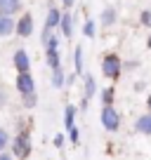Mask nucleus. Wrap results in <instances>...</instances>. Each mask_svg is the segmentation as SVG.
<instances>
[{
	"label": "nucleus",
	"mask_w": 151,
	"mask_h": 160,
	"mask_svg": "<svg viewBox=\"0 0 151 160\" xmlns=\"http://www.w3.org/2000/svg\"><path fill=\"white\" fill-rule=\"evenodd\" d=\"M10 146H12V155L19 158V160H26L31 155V137L26 134V132H19V134L10 141Z\"/></svg>",
	"instance_id": "nucleus-1"
},
{
	"label": "nucleus",
	"mask_w": 151,
	"mask_h": 160,
	"mask_svg": "<svg viewBox=\"0 0 151 160\" xmlns=\"http://www.w3.org/2000/svg\"><path fill=\"white\" fill-rule=\"evenodd\" d=\"M45 59H47V66L52 68H59L61 66V57H59V38L55 33L45 40Z\"/></svg>",
	"instance_id": "nucleus-2"
},
{
	"label": "nucleus",
	"mask_w": 151,
	"mask_h": 160,
	"mask_svg": "<svg viewBox=\"0 0 151 160\" xmlns=\"http://www.w3.org/2000/svg\"><path fill=\"white\" fill-rule=\"evenodd\" d=\"M121 71H123V61H121V57L118 54H106L104 59H102V73L106 75L109 80H116L118 75H121Z\"/></svg>",
	"instance_id": "nucleus-3"
},
{
	"label": "nucleus",
	"mask_w": 151,
	"mask_h": 160,
	"mask_svg": "<svg viewBox=\"0 0 151 160\" xmlns=\"http://www.w3.org/2000/svg\"><path fill=\"white\" fill-rule=\"evenodd\" d=\"M33 28H35V24H33V14H31V12H24V14L14 21V33L19 35V38H31V35H33Z\"/></svg>",
	"instance_id": "nucleus-4"
},
{
	"label": "nucleus",
	"mask_w": 151,
	"mask_h": 160,
	"mask_svg": "<svg viewBox=\"0 0 151 160\" xmlns=\"http://www.w3.org/2000/svg\"><path fill=\"white\" fill-rule=\"evenodd\" d=\"M102 125H104V130H109V132H116L118 127H121V115H118V111L113 108V104L102 108Z\"/></svg>",
	"instance_id": "nucleus-5"
},
{
	"label": "nucleus",
	"mask_w": 151,
	"mask_h": 160,
	"mask_svg": "<svg viewBox=\"0 0 151 160\" xmlns=\"http://www.w3.org/2000/svg\"><path fill=\"white\" fill-rule=\"evenodd\" d=\"M14 87H17V92H19L21 97L35 92V80H33V75H31V71H26V73H17Z\"/></svg>",
	"instance_id": "nucleus-6"
},
{
	"label": "nucleus",
	"mask_w": 151,
	"mask_h": 160,
	"mask_svg": "<svg viewBox=\"0 0 151 160\" xmlns=\"http://www.w3.org/2000/svg\"><path fill=\"white\" fill-rule=\"evenodd\" d=\"M12 64H14L17 73H26V71H31V57H29V52H26L24 47L14 50V54H12Z\"/></svg>",
	"instance_id": "nucleus-7"
},
{
	"label": "nucleus",
	"mask_w": 151,
	"mask_h": 160,
	"mask_svg": "<svg viewBox=\"0 0 151 160\" xmlns=\"http://www.w3.org/2000/svg\"><path fill=\"white\" fill-rule=\"evenodd\" d=\"M21 7H24V0H0V14H19Z\"/></svg>",
	"instance_id": "nucleus-8"
},
{
	"label": "nucleus",
	"mask_w": 151,
	"mask_h": 160,
	"mask_svg": "<svg viewBox=\"0 0 151 160\" xmlns=\"http://www.w3.org/2000/svg\"><path fill=\"white\" fill-rule=\"evenodd\" d=\"M59 31L61 35H64L66 40L73 35V17H71V12H61V19H59Z\"/></svg>",
	"instance_id": "nucleus-9"
},
{
	"label": "nucleus",
	"mask_w": 151,
	"mask_h": 160,
	"mask_svg": "<svg viewBox=\"0 0 151 160\" xmlns=\"http://www.w3.org/2000/svg\"><path fill=\"white\" fill-rule=\"evenodd\" d=\"M14 33V17L0 14V38H10Z\"/></svg>",
	"instance_id": "nucleus-10"
},
{
	"label": "nucleus",
	"mask_w": 151,
	"mask_h": 160,
	"mask_svg": "<svg viewBox=\"0 0 151 160\" xmlns=\"http://www.w3.org/2000/svg\"><path fill=\"white\" fill-rule=\"evenodd\" d=\"M59 19H61V10L50 7V10H47V17H45V28H52V31H55L57 26H59Z\"/></svg>",
	"instance_id": "nucleus-11"
},
{
	"label": "nucleus",
	"mask_w": 151,
	"mask_h": 160,
	"mask_svg": "<svg viewBox=\"0 0 151 160\" xmlns=\"http://www.w3.org/2000/svg\"><path fill=\"white\" fill-rule=\"evenodd\" d=\"M135 130L142 132V134H151V111H149L146 115H142V118H137Z\"/></svg>",
	"instance_id": "nucleus-12"
},
{
	"label": "nucleus",
	"mask_w": 151,
	"mask_h": 160,
	"mask_svg": "<svg viewBox=\"0 0 151 160\" xmlns=\"http://www.w3.org/2000/svg\"><path fill=\"white\" fill-rule=\"evenodd\" d=\"M83 78H85V97H83V99L90 101L92 97H95V92H97V82H95V78H92L90 73H83Z\"/></svg>",
	"instance_id": "nucleus-13"
},
{
	"label": "nucleus",
	"mask_w": 151,
	"mask_h": 160,
	"mask_svg": "<svg viewBox=\"0 0 151 160\" xmlns=\"http://www.w3.org/2000/svg\"><path fill=\"white\" fill-rule=\"evenodd\" d=\"M64 125H66V130L76 127V106H71V104H66V108H64Z\"/></svg>",
	"instance_id": "nucleus-14"
},
{
	"label": "nucleus",
	"mask_w": 151,
	"mask_h": 160,
	"mask_svg": "<svg viewBox=\"0 0 151 160\" xmlns=\"http://www.w3.org/2000/svg\"><path fill=\"white\" fill-rule=\"evenodd\" d=\"M73 66H76V75H83L85 68H83V47L78 45L73 50Z\"/></svg>",
	"instance_id": "nucleus-15"
},
{
	"label": "nucleus",
	"mask_w": 151,
	"mask_h": 160,
	"mask_svg": "<svg viewBox=\"0 0 151 160\" xmlns=\"http://www.w3.org/2000/svg\"><path fill=\"white\" fill-rule=\"evenodd\" d=\"M66 85V80H64V68H52V87H57V90H61V87Z\"/></svg>",
	"instance_id": "nucleus-16"
},
{
	"label": "nucleus",
	"mask_w": 151,
	"mask_h": 160,
	"mask_svg": "<svg viewBox=\"0 0 151 160\" xmlns=\"http://www.w3.org/2000/svg\"><path fill=\"white\" fill-rule=\"evenodd\" d=\"M113 21H116V10H113V7H106V10L102 12V24H104V26H111Z\"/></svg>",
	"instance_id": "nucleus-17"
},
{
	"label": "nucleus",
	"mask_w": 151,
	"mask_h": 160,
	"mask_svg": "<svg viewBox=\"0 0 151 160\" xmlns=\"http://www.w3.org/2000/svg\"><path fill=\"white\" fill-rule=\"evenodd\" d=\"M21 99H24V106H26V108H35V104H38V94H35V92L24 94Z\"/></svg>",
	"instance_id": "nucleus-18"
},
{
	"label": "nucleus",
	"mask_w": 151,
	"mask_h": 160,
	"mask_svg": "<svg viewBox=\"0 0 151 160\" xmlns=\"http://www.w3.org/2000/svg\"><path fill=\"white\" fill-rule=\"evenodd\" d=\"M102 101H104V106L113 104V87H106V90L102 92Z\"/></svg>",
	"instance_id": "nucleus-19"
},
{
	"label": "nucleus",
	"mask_w": 151,
	"mask_h": 160,
	"mask_svg": "<svg viewBox=\"0 0 151 160\" xmlns=\"http://www.w3.org/2000/svg\"><path fill=\"white\" fill-rule=\"evenodd\" d=\"M7 146H10V134H7V130H3V127H0V153H3Z\"/></svg>",
	"instance_id": "nucleus-20"
},
{
	"label": "nucleus",
	"mask_w": 151,
	"mask_h": 160,
	"mask_svg": "<svg viewBox=\"0 0 151 160\" xmlns=\"http://www.w3.org/2000/svg\"><path fill=\"white\" fill-rule=\"evenodd\" d=\"M83 33H85V38H95V21L87 19L85 26H83Z\"/></svg>",
	"instance_id": "nucleus-21"
},
{
	"label": "nucleus",
	"mask_w": 151,
	"mask_h": 160,
	"mask_svg": "<svg viewBox=\"0 0 151 160\" xmlns=\"http://www.w3.org/2000/svg\"><path fill=\"white\" fill-rule=\"evenodd\" d=\"M69 139H71V144H78V141H81V134H78V127L69 130Z\"/></svg>",
	"instance_id": "nucleus-22"
},
{
	"label": "nucleus",
	"mask_w": 151,
	"mask_h": 160,
	"mask_svg": "<svg viewBox=\"0 0 151 160\" xmlns=\"http://www.w3.org/2000/svg\"><path fill=\"white\" fill-rule=\"evenodd\" d=\"M142 24H144V26H151V10H144V12H142Z\"/></svg>",
	"instance_id": "nucleus-23"
},
{
	"label": "nucleus",
	"mask_w": 151,
	"mask_h": 160,
	"mask_svg": "<svg viewBox=\"0 0 151 160\" xmlns=\"http://www.w3.org/2000/svg\"><path fill=\"white\" fill-rule=\"evenodd\" d=\"M55 146H57V148H61V146H64V134H57V137H55Z\"/></svg>",
	"instance_id": "nucleus-24"
},
{
	"label": "nucleus",
	"mask_w": 151,
	"mask_h": 160,
	"mask_svg": "<svg viewBox=\"0 0 151 160\" xmlns=\"http://www.w3.org/2000/svg\"><path fill=\"white\" fill-rule=\"evenodd\" d=\"M61 5H64V7H66V10H71V7H73V5H76V0H61Z\"/></svg>",
	"instance_id": "nucleus-25"
},
{
	"label": "nucleus",
	"mask_w": 151,
	"mask_h": 160,
	"mask_svg": "<svg viewBox=\"0 0 151 160\" xmlns=\"http://www.w3.org/2000/svg\"><path fill=\"white\" fill-rule=\"evenodd\" d=\"M0 160H14V158H12L10 153H5V151H3V153H0Z\"/></svg>",
	"instance_id": "nucleus-26"
},
{
	"label": "nucleus",
	"mask_w": 151,
	"mask_h": 160,
	"mask_svg": "<svg viewBox=\"0 0 151 160\" xmlns=\"http://www.w3.org/2000/svg\"><path fill=\"white\" fill-rule=\"evenodd\" d=\"M146 106H149V111H151V97H149V99H146Z\"/></svg>",
	"instance_id": "nucleus-27"
},
{
	"label": "nucleus",
	"mask_w": 151,
	"mask_h": 160,
	"mask_svg": "<svg viewBox=\"0 0 151 160\" xmlns=\"http://www.w3.org/2000/svg\"><path fill=\"white\" fill-rule=\"evenodd\" d=\"M149 47H151V38H149Z\"/></svg>",
	"instance_id": "nucleus-28"
}]
</instances>
